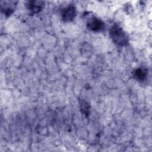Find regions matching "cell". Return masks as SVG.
<instances>
[{
  "label": "cell",
  "mask_w": 152,
  "mask_h": 152,
  "mask_svg": "<svg viewBox=\"0 0 152 152\" xmlns=\"http://www.w3.org/2000/svg\"><path fill=\"white\" fill-rule=\"evenodd\" d=\"M77 11L74 5H69L64 8L61 11L62 19L65 22L72 21L76 16Z\"/></svg>",
  "instance_id": "2"
},
{
  "label": "cell",
  "mask_w": 152,
  "mask_h": 152,
  "mask_svg": "<svg viewBox=\"0 0 152 152\" xmlns=\"http://www.w3.org/2000/svg\"><path fill=\"white\" fill-rule=\"evenodd\" d=\"M80 109L82 112V113L86 115L87 116L90 113V106L89 104L85 102L84 100H81L80 102Z\"/></svg>",
  "instance_id": "7"
},
{
  "label": "cell",
  "mask_w": 152,
  "mask_h": 152,
  "mask_svg": "<svg viewBox=\"0 0 152 152\" xmlns=\"http://www.w3.org/2000/svg\"><path fill=\"white\" fill-rule=\"evenodd\" d=\"M110 36L116 45L124 46L128 43V36L124 30L117 24L112 26L109 31Z\"/></svg>",
  "instance_id": "1"
},
{
  "label": "cell",
  "mask_w": 152,
  "mask_h": 152,
  "mask_svg": "<svg viewBox=\"0 0 152 152\" xmlns=\"http://www.w3.org/2000/svg\"><path fill=\"white\" fill-rule=\"evenodd\" d=\"M44 2L41 1H30L26 4V7L31 14L39 13L42 10Z\"/></svg>",
  "instance_id": "4"
},
{
  "label": "cell",
  "mask_w": 152,
  "mask_h": 152,
  "mask_svg": "<svg viewBox=\"0 0 152 152\" xmlns=\"http://www.w3.org/2000/svg\"><path fill=\"white\" fill-rule=\"evenodd\" d=\"M14 2L3 1L1 2V10L7 16H10L14 11V6L15 5Z\"/></svg>",
  "instance_id": "5"
},
{
  "label": "cell",
  "mask_w": 152,
  "mask_h": 152,
  "mask_svg": "<svg viewBox=\"0 0 152 152\" xmlns=\"http://www.w3.org/2000/svg\"><path fill=\"white\" fill-rule=\"evenodd\" d=\"M134 77L140 81H143L147 77V70L144 68H137L134 72Z\"/></svg>",
  "instance_id": "6"
},
{
  "label": "cell",
  "mask_w": 152,
  "mask_h": 152,
  "mask_svg": "<svg viewBox=\"0 0 152 152\" xmlns=\"http://www.w3.org/2000/svg\"><path fill=\"white\" fill-rule=\"evenodd\" d=\"M87 27L90 30L99 31L103 29L104 23L100 19L93 17L88 20L87 22Z\"/></svg>",
  "instance_id": "3"
}]
</instances>
